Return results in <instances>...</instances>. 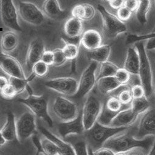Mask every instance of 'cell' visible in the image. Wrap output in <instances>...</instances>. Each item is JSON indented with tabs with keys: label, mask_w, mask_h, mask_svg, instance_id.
Instances as JSON below:
<instances>
[{
	"label": "cell",
	"mask_w": 155,
	"mask_h": 155,
	"mask_svg": "<svg viewBox=\"0 0 155 155\" xmlns=\"http://www.w3.org/2000/svg\"><path fill=\"white\" fill-rule=\"evenodd\" d=\"M154 139V137L137 139L126 130L111 137L104 143L103 147L111 150L115 153H126L136 148H141L149 152Z\"/></svg>",
	"instance_id": "1"
},
{
	"label": "cell",
	"mask_w": 155,
	"mask_h": 155,
	"mask_svg": "<svg viewBox=\"0 0 155 155\" xmlns=\"http://www.w3.org/2000/svg\"><path fill=\"white\" fill-rule=\"evenodd\" d=\"M126 130L127 128L111 127L96 122L90 129L85 131L83 134L89 147L92 151H95L102 147L111 137Z\"/></svg>",
	"instance_id": "2"
},
{
	"label": "cell",
	"mask_w": 155,
	"mask_h": 155,
	"mask_svg": "<svg viewBox=\"0 0 155 155\" xmlns=\"http://www.w3.org/2000/svg\"><path fill=\"white\" fill-rule=\"evenodd\" d=\"M135 47L139 56L138 75L140 85L145 90V97L148 98L151 95L153 92V77L151 65L143 44L140 41L136 42Z\"/></svg>",
	"instance_id": "3"
},
{
	"label": "cell",
	"mask_w": 155,
	"mask_h": 155,
	"mask_svg": "<svg viewBox=\"0 0 155 155\" xmlns=\"http://www.w3.org/2000/svg\"><path fill=\"white\" fill-rule=\"evenodd\" d=\"M18 101L26 105L35 116L44 120L49 127H52L53 121L48 112L47 101L44 96L30 93L27 97L19 99Z\"/></svg>",
	"instance_id": "4"
},
{
	"label": "cell",
	"mask_w": 155,
	"mask_h": 155,
	"mask_svg": "<svg viewBox=\"0 0 155 155\" xmlns=\"http://www.w3.org/2000/svg\"><path fill=\"white\" fill-rule=\"evenodd\" d=\"M52 110L61 122L73 120L79 113L76 104L63 96L55 97L52 105Z\"/></svg>",
	"instance_id": "5"
},
{
	"label": "cell",
	"mask_w": 155,
	"mask_h": 155,
	"mask_svg": "<svg viewBox=\"0 0 155 155\" xmlns=\"http://www.w3.org/2000/svg\"><path fill=\"white\" fill-rule=\"evenodd\" d=\"M102 108V105L99 99L94 95H89L81 110L83 123L85 131L90 129L97 121Z\"/></svg>",
	"instance_id": "6"
},
{
	"label": "cell",
	"mask_w": 155,
	"mask_h": 155,
	"mask_svg": "<svg viewBox=\"0 0 155 155\" xmlns=\"http://www.w3.org/2000/svg\"><path fill=\"white\" fill-rule=\"evenodd\" d=\"M18 12L20 18L27 24L40 25L45 21V15L35 4L28 1H19Z\"/></svg>",
	"instance_id": "7"
},
{
	"label": "cell",
	"mask_w": 155,
	"mask_h": 155,
	"mask_svg": "<svg viewBox=\"0 0 155 155\" xmlns=\"http://www.w3.org/2000/svg\"><path fill=\"white\" fill-rule=\"evenodd\" d=\"M97 68V62L92 61L83 71L78 82V89L74 97L80 99L88 95L94 88L97 78L95 71Z\"/></svg>",
	"instance_id": "8"
},
{
	"label": "cell",
	"mask_w": 155,
	"mask_h": 155,
	"mask_svg": "<svg viewBox=\"0 0 155 155\" xmlns=\"http://www.w3.org/2000/svg\"><path fill=\"white\" fill-rule=\"evenodd\" d=\"M97 8L102 18L105 32L108 38H114L126 31L124 23L120 21L116 16L109 13L101 5H98Z\"/></svg>",
	"instance_id": "9"
},
{
	"label": "cell",
	"mask_w": 155,
	"mask_h": 155,
	"mask_svg": "<svg viewBox=\"0 0 155 155\" xmlns=\"http://www.w3.org/2000/svg\"><path fill=\"white\" fill-rule=\"evenodd\" d=\"M17 139L23 142L36 132L35 116L31 111L22 113L16 120Z\"/></svg>",
	"instance_id": "10"
},
{
	"label": "cell",
	"mask_w": 155,
	"mask_h": 155,
	"mask_svg": "<svg viewBox=\"0 0 155 155\" xmlns=\"http://www.w3.org/2000/svg\"><path fill=\"white\" fill-rule=\"evenodd\" d=\"M0 16L3 24L14 31H21L18 9L12 0L0 1Z\"/></svg>",
	"instance_id": "11"
},
{
	"label": "cell",
	"mask_w": 155,
	"mask_h": 155,
	"mask_svg": "<svg viewBox=\"0 0 155 155\" xmlns=\"http://www.w3.org/2000/svg\"><path fill=\"white\" fill-rule=\"evenodd\" d=\"M45 85L61 94L73 96L77 91L78 81L71 77H60L47 81Z\"/></svg>",
	"instance_id": "12"
},
{
	"label": "cell",
	"mask_w": 155,
	"mask_h": 155,
	"mask_svg": "<svg viewBox=\"0 0 155 155\" xmlns=\"http://www.w3.org/2000/svg\"><path fill=\"white\" fill-rule=\"evenodd\" d=\"M134 136L137 139L155 137V108L148 109L142 114L137 132Z\"/></svg>",
	"instance_id": "13"
},
{
	"label": "cell",
	"mask_w": 155,
	"mask_h": 155,
	"mask_svg": "<svg viewBox=\"0 0 155 155\" xmlns=\"http://www.w3.org/2000/svg\"><path fill=\"white\" fill-rule=\"evenodd\" d=\"M57 130L62 139H66L71 136L84 134L85 130L83 123L81 111H79L78 116L73 120L58 124Z\"/></svg>",
	"instance_id": "14"
},
{
	"label": "cell",
	"mask_w": 155,
	"mask_h": 155,
	"mask_svg": "<svg viewBox=\"0 0 155 155\" xmlns=\"http://www.w3.org/2000/svg\"><path fill=\"white\" fill-rule=\"evenodd\" d=\"M0 68L10 78L27 79L20 63L9 54L0 55Z\"/></svg>",
	"instance_id": "15"
},
{
	"label": "cell",
	"mask_w": 155,
	"mask_h": 155,
	"mask_svg": "<svg viewBox=\"0 0 155 155\" xmlns=\"http://www.w3.org/2000/svg\"><path fill=\"white\" fill-rule=\"evenodd\" d=\"M138 115L131 108L127 107L120 111L114 117L108 126L115 128H127L134 123Z\"/></svg>",
	"instance_id": "16"
},
{
	"label": "cell",
	"mask_w": 155,
	"mask_h": 155,
	"mask_svg": "<svg viewBox=\"0 0 155 155\" xmlns=\"http://www.w3.org/2000/svg\"><path fill=\"white\" fill-rule=\"evenodd\" d=\"M44 51V44L41 39H35L30 43L26 57V64L29 68L32 69L36 62L41 61Z\"/></svg>",
	"instance_id": "17"
},
{
	"label": "cell",
	"mask_w": 155,
	"mask_h": 155,
	"mask_svg": "<svg viewBox=\"0 0 155 155\" xmlns=\"http://www.w3.org/2000/svg\"><path fill=\"white\" fill-rule=\"evenodd\" d=\"M102 37L98 31L89 29L85 31L80 38V44L89 51L97 49L102 45Z\"/></svg>",
	"instance_id": "18"
},
{
	"label": "cell",
	"mask_w": 155,
	"mask_h": 155,
	"mask_svg": "<svg viewBox=\"0 0 155 155\" xmlns=\"http://www.w3.org/2000/svg\"><path fill=\"white\" fill-rule=\"evenodd\" d=\"M40 130L44 135V137L49 139L57 145L58 148L60 155H75L73 148L68 142L57 136L45 128L41 127H40Z\"/></svg>",
	"instance_id": "19"
},
{
	"label": "cell",
	"mask_w": 155,
	"mask_h": 155,
	"mask_svg": "<svg viewBox=\"0 0 155 155\" xmlns=\"http://www.w3.org/2000/svg\"><path fill=\"white\" fill-rule=\"evenodd\" d=\"M43 12L45 16L54 20L63 19L67 15L66 11L61 8L56 0L45 1L43 5Z\"/></svg>",
	"instance_id": "20"
},
{
	"label": "cell",
	"mask_w": 155,
	"mask_h": 155,
	"mask_svg": "<svg viewBox=\"0 0 155 155\" xmlns=\"http://www.w3.org/2000/svg\"><path fill=\"white\" fill-rule=\"evenodd\" d=\"M0 132L6 142L14 141L17 139L16 119L12 113L9 112L7 114L6 121Z\"/></svg>",
	"instance_id": "21"
},
{
	"label": "cell",
	"mask_w": 155,
	"mask_h": 155,
	"mask_svg": "<svg viewBox=\"0 0 155 155\" xmlns=\"http://www.w3.org/2000/svg\"><path fill=\"white\" fill-rule=\"evenodd\" d=\"M71 14L72 17L81 21H89L94 18L95 9L91 4H79L72 8Z\"/></svg>",
	"instance_id": "22"
},
{
	"label": "cell",
	"mask_w": 155,
	"mask_h": 155,
	"mask_svg": "<svg viewBox=\"0 0 155 155\" xmlns=\"http://www.w3.org/2000/svg\"><path fill=\"white\" fill-rule=\"evenodd\" d=\"M83 31V25L82 21L71 17L69 18L64 24V32L65 36L69 38L80 37Z\"/></svg>",
	"instance_id": "23"
},
{
	"label": "cell",
	"mask_w": 155,
	"mask_h": 155,
	"mask_svg": "<svg viewBox=\"0 0 155 155\" xmlns=\"http://www.w3.org/2000/svg\"><path fill=\"white\" fill-rule=\"evenodd\" d=\"M139 68V56L136 48L129 47L128 49L124 64V68L131 74H138Z\"/></svg>",
	"instance_id": "24"
},
{
	"label": "cell",
	"mask_w": 155,
	"mask_h": 155,
	"mask_svg": "<svg viewBox=\"0 0 155 155\" xmlns=\"http://www.w3.org/2000/svg\"><path fill=\"white\" fill-rule=\"evenodd\" d=\"M96 84L98 89L103 94L110 93L123 86L117 81L114 76L98 78L97 79Z\"/></svg>",
	"instance_id": "25"
},
{
	"label": "cell",
	"mask_w": 155,
	"mask_h": 155,
	"mask_svg": "<svg viewBox=\"0 0 155 155\" xmlns=\"http://www.w3.org/2000/svg\"><path fill=\"white\" fill-rule=\"evenodd\" d=\"M18 45V38L15 32L9 31L3 34L1 40V47L4 53H9L13 51Z\"/></svg>",
	"instance_id": "26"
},
{
	"label": "cell",
	"mask_w": 155,
	"mask_h": 155,
	"mask_svg": "<svg viewBox=\"0 0 155 155\" xmlns=\"http://www.w3.org/2000/svg\"><path fill=\"white\" fill-rule=\"evenodd\" d=\"M68 137L69 140L67 142L71 145L75 155H89V146L84 137H76L74 135Z\"/></svg>",
	"instance_id": "27"
},
{
	"label": "cell",
	"mask_w": 155,
	"mask_h": 155,
	"mask_svg": "<svg viewBox=\"0 0 155 155\" xmlns=\"http://www.w3.org/2000/svg\"><path fill=\"white\" fill-rule=\"evenodd\" d=\"M111 53V47L108 45H101L98 48L88 53V58L97 63H103L108 61Z\"/></svg>",
	"instance_id": "28"
},
{
	"label": "cell",
	"mask_w": 155,
	"mask_h": 155,
	"mask_svg": "<svg viewBox=\"0 0 155 155\" xmlns=\"http://www.w3.org/2000/svg\"><path fill=\"white\" fill-rule=\"evenodd\" d=\"M149 106L150 104L146 97H143L140 99H133L130 104V108L131 110L138 116L142 114L149 109Z\"/></svg>",
	"instance_id": "29"
},
{
	"label": "cell",
	"mask_w": 155,
	"mask_h": 155,
	"mask_svg": "<svg viewBox=\"0 0 155 155\" xmlns=\"http://www.w3.org/2000/svg\"><path fill=\"white\" fill-rule=\"evenodd\" d=\"M118 69L119 67L112 62L106 61L102 63L99 69V74L97 79L103 77L114 76Z\"/></svg>",
	"instance_id": "30"
},
{
	"label": "cell",
	"mask_w": 155,
	"mask_h": 155,
	"mask_svg": "<svg viewBox=\"0 0 155 155\" xmlns=\"http://www.w3.org/2000/svg\"><path fill=\"white\" fill-rule=\"evenodd\" d=\"M151 7L150 1H139V4L136 10V16L142 24H145L146 22V15Z\"/></svg>",
	"instance_id": "31"
},
{
	"label": "cell",
	"mask_w": 155,
	"mask_h": 155,
	"mask_svg": "<svg viewBox=\"0 0 155 155\" xmlns=\"http://www.w3.org/2000/svg\"><path fill=\"white\" fill-rule=\"evenodd\" d=\"M41 148L46 155H60L57 145L49 139L44 137L40 139Z\"/></svg>",
	"instance_id": "32"
},
{
	"label": "cell",
	"mask_w": 155,
	"mask_h": 155,
	"mask_svg": "<svg viewBox=\"0 0 155 155\" xmlns=\"http://www.w3.org/2000/svg\"><path fill=\"white\" fill-rule=\"evenodd\" d=\"M105 108L114 113V114H117L120 111L123 110V105L121 104V102L119 101V99L117 98V96H111L109 97L107 101H106L105 105H103ZM127 108V107H126Z\"/></svg>",
	"instance_id": "33"
},
{
	"label": "cell",
	"mask_w": 155,
	"mask_h": 155,
	"mask_svg": "<svg viewBox=\"0 0 155 155\" xmlns=\"http://www.w3.org/2000/svg\"><path fill=\"white\" fill-rule=\"evenodd\" d=\"M29 79H18L15 78H9V84L12 86L15 89L17 94L23 92L27 87L28 86V82Z\"/></svg>",
	"instance_id": "34"
},
{
	"label": "cell",
	"mask_w": 155,
	"mask_h": 155,
	"mask_svg": "<svg viewBox=\"0 0 155 155\" xmlns=\"http://www.w3.org/2000/svg\"><path fill=\"white\" fill-rule=\"evenodd\" d=\"M62 50L67 60H73L75 59L78 54V46L72 44H64Z\"/></svg>",
	"instance_id": "35"
},
{
	"label": "cell",
	"mask_w": 155,
	"mask_h": 155,
	"mask_svg": "<svg viewBox=\"0 0 155 155\" xmlns=\"http://www.w3.org/2000/svg\"><path fill=\"white\" fill-rule=\"evenodd\" d=\"M130 76L131 74L124 68H119L114 75V78L121 85H126L130 81Z\"/></svg>",
	"instance_id": "36"
},
{
	"label": "cell",
	"mask_w": 155,
	"mask_h": 155,
	"mask_svg": "<svg viewBox=\"0 0 155 155\" xmlns=\"http://www.w3.org/2000/svg\"><path fill=\"white\" fill-rule=\"evenodd\" d=\"M32 71L35 76L38 77H43L47 74L49 68L48 65L41 61L36 62L32 68Z\"/></svg>",
	"instance_id": "37"
},
{
	"label": "cell",
	"mask_w": 155,
	"mask_h": 155,
	"mask_svg": "<svg viewBox=\"0 0 155 155\" xmlns=\"http://www.w3.org/2000/svg\"><path fill=\"white\" fill-rule=\"evenodd\" d=\"M117 97L121 104L124 106L131 104L133 99L130 90L127 88H123L122 90L119 91Z\"/></svg>",
	"instance_id": "38"
},
{
	"label": "cell",
	"mask_w": 155,
	"mask_h": 155,
	"mask_svg": "<svg viewBox=\"0 0 155 155\" xmlns=\"http://www.w3.org/2000/svg\"><path fill=\"white\" fill-rule=\"evenodd\" d=\"M53 64L57 66H60L64 64L67 60L62 48H56L53 51Z\"/></svg>",
	"instance_id": "39"
},
{
	"label": "cell",
	"mask_w": 155,
	"mask_h": 155,
	"mask_svg": "<svg viewBox=\"0 0 155 155\" xmlns=\"http://www.w3.org/2000/svg\"><path fill=\"white\" fill-rule=\"evenodd\" d=\"M129 90L133 99H140L145 97V90L140 84H135L133 85Z\"/></svg>",
	"instance_id": "40"
},
{
	"label": "cell",
	"mask_w": 155,
	"mask_h": 155,
	"mask_svg": "<svg viewBox=\"0 0 155 155\" xmlns=\"http://www.w3.org/2000/svg\"><path fill=\"white\" fill-rule=\"evenodd\" d=\"M132 12L125 6L122 7L117 10L116 16L122 22L128 21L131 17Z\"/></svg>",
	"instance_id": "41"
},
{
	"label": "cell",
	"mask_w": 155,
	"mask_h": 155,
	"mask_svg": "<svg viewBox=\"0 0 155 155\" xmlns=\"http://www.w3.org/2000/svg\"><path fill=\"white\" fill-rule=\"evenodd\" d=\"M155 37V32H153L151 33L142 35V36H136V35H129L127 38L126 43L131 44L134 42H137L145 39H148L151 38Z\"/></svg>",
	"instance_id": "42"
},
{
	"label": "cell",
	"mask_w": 155,
	"mask_h": 155,
	"mask_svg": "<svg viewBox=\"0 0 155 155\" xmlns=\"http://www.w3.org/2000/svg\"><path fill=\"white\" fill-rule=\"evenodd\" d=\"M0 94L2 97L6 99H11L17 95L15 89L10 84L0 91Z\"/></svg>",
	"instance_id": "43"
},
{
	"label": "cell",
	"mask_w": 155,
	"mask_h": 155,
	"mask_svg": "<svg viewBox=\"0 0 155 155\" xmlns=\"http://www.w3.org/2000/svg\"><path fill=\"white\" fill-rule=\"evenodd\" d=\"M41 61L46 65L53 64V53L52 51H45L41 57Z\"/></svg>",
	"instance_id": "44"
},
{
	"label": "cell",
	"mask_w": 155,
	"mask_h": 155,
	"mask_svg": "<svg viewBox=\"0 0 155 155\" xmlns=\"http://www.w3.org/2000/svg\"><path fill=\"white\" fill-rule=\"evenodd\" d=\"M139 4V1H133V0H128L125 1L124 6L129 9L132 13L134 12H136L138 6Z\"/></svg>",
	"instance_id": "45"
},
{
	"label": "cell",
	"mask_w": 155,
	"mask_h": 155,
	"mask_svg": "<svg viewBox=\"0 0 155 155\" xmlns=\"http://www.w3.org/2000/svg\"><path fill=\"white\" fill-rule=\"evenodd\" d=\"M114 154L115 153H114L111 150L104 147H102L95 151H92L93 155H114Z\"/></svg>",
	"instance_id": "46"
},
{
	"label": "cell",
	"mask_w": 155,
	"mask_h": 155,
	"mask_svg": "<svg viewBox=\"0 0 155 155\" xmlns=\"http://www.w3.org/2000/svg\"><path fill=\"white\" fill-rule=\"evenodd\" d=\"M124 2L125 1H122V0H112V1H107L109 5L112 8L116 10H117L119 8H121L122 7L124 6Z\"/></svg>",
	"instance_id": "47"
},
{
	"label": "cell",
	"mask_w": 155,
	"mask_h": 155,
	"mask_svg": "<svg viewBox=\"0 0 155 155\" xmlns=\"http://www.w3.org/2000/svg\"><path fill=\"white\" fill-rule=\"evenodd\" d=\"M61 39L63 40V41L64 44H66V43L72 44L78 46L79 44L80 43V37L69 38L66 36H64L61 38Z\"/></svg>",
	"instance_id": "48"
},
{
	"label": "cell",
	"mask_w": 155,
	"mask_h": 155,
	"mask_svg": "<svg viewBox=\"0 0 155 155\" xmlns=\"http://www.w3.org/2000/svg\"><path fill=\"white\" fill-rule=\"evenodd\" d=\"M148 152L141 148H136L126 153V155H147Z\"/></svg>",
	"instance_id": "49"
},
{
	"label": "cell",
	"mask_w": 155,
	"mask_h": 155,
	"mask_svg": "<svg viewBox=\"0 0 155 155\" xmlns=\"http://www.w3.org/2000/svg\"><path fill=\"white\" fill-rule=\"evenodd\" d=\"M9 84V79L4 76H0V91L7 87Z\"/></svg>",
	"instance_id": "50"
},
{
	"label": "cell",
	"mask_w": 155,
	"mask_h": 155,
	"mask_svg": "<svg viewBox=\"0 0 155 155\" xmlns=\"http://www.w3.org/2000/svg\"><path fill=\"white\" fill-rule=\"evenodd\" d=\"M33 142H34L35 146L37 147V149H38V155H46L41 150V144H40V139H38V138L36 137V136H33Z\"/></svg>",
	"instance_id": "51"
},
{
	"label": "cell",
	"mask_w": 155,
	"mask_h": 155,
	"mask_svg": "<svg viewBox=\"0 0 155 155\" xmlns=\"http://www.w3.org/2000/svg\"><path fill=\"white\" fill-rule=\"evenodd\" d=\"M146 48L148 50L155 49V37H153L148 39Z\"/></svg>",
	"instance_id": "52"
},
{
	"label": "cell",
	"mask_w": 155,
	"mask_h": 155,
	"mask_svg": "<svg viewBox=\"0 0 155 155\" xmlns=\"http://www.w3.org/2000/svg\"><path fill=\"white\" fill-rule=\"evenodd\" d=\"M6 141L3 138V137L1 135V133L0 132V147H1L2 145H4Z\"/></svg>",
	"instance_id": "53"
},
{
	"label": "cell",
	"mask_w": 155,
	"mask_h": 155,
	"mask_svg": "<svg viewBox=\"0 0 155 155\" xmlns=\"http://www.w3.org/2000/svg\"><path fill=\"white\" fill-rule=\"evenodd\" d=\"M114 155H126V153H115Z\"/></svg>",
	"instance_id": "54"
},
{
	"label": "cell",
	"mask_w": 155,
	"mask_h": 155,
	"mask_svg": "<svg viewBox=\"0 0 155 155\" xmlns=\"http://www.w3.org/2000/svg\"><path fill=\"white\" fill-rule=\"evenodd\" d=\"M89 155H93L92 154V151L89 147Z\"/></svg>",
	"instance_id": "55"
},
{
	"label": "cell",
	"mask_w": 155,
	"mask_h": 155,
	"mask_svg": "<svg viewBox=\"0 0 155 155\" xmlns=\"http://www.w3.org/2000/svg\"><path fill=\"white\" fill-rule=\"evenodd\" d=\"M38 151H37V153H36V155H38Z\"/></svg>",
	"instance_id": "56"
},
{
	"label": "cell",
	"mask_w": 155,
	"mask_h": 155,
	"mask_svg": "<svg viewBox=\"0 0 155 155\" xmlns=\"http://www.w3.org/2000/svg\"><path fill=\"white\" fill-rule=\"evenodd\" d=\"M154 3H155V1H154ZM153 32H155V28H154V31Z\"/></svg>",
	"instance_id": "57"
},
{
	"label": "cell",
	"mask_w": 155,
	"mask_h": 155,
	"mask_svg": "<svg viewBox=\"0 0 155 155\" xmlns=\"http://www.w3.org/2000/svg\"><path fill=\"white\" fill-rule=\"evenodd\" d=\"M154 93H155V88H154Z\"/></svg>",
	"instance_id": "58"
},
{
	"label": "cell",
	"mask_w": 155,
	"mask_h": 155,
	"mask_svg": "<svg viewBox=\"0 0 155 155\" xmlns=\"http://www.w3.org/2000/svg\"><path fill=\"white\" fill-rule=\"evenodd\" d=\"M0 155H1V154H0Z\"/></svg>",
	"instance_id": "59"
}]
</instances>
